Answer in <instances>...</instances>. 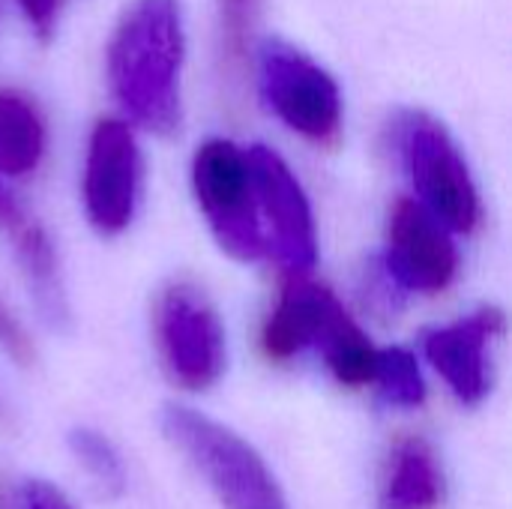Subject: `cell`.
<instances>
[{
	"label": "cell",
	"mask_w": 512,
	"mask_h": 509,
	"mask_svg": "<svg viewBox=\"0 0 512 509\" xmlns=\"http://www.w3.org/2000/svg\"><path fill=\"white\" fill-rule=\"evenodd\" d=\"M258 12H261V0H219L222 57L234 69L243 66L249 51H252L255 27H258Z\"/></svg>",
	"instance_id": "18"
},
{
	"label": "cell",
	"mask_w": 512,
	"mask_h": 509,
	"mask_svg": "<svg viewBox=\"0 0 512 509\" xmlns=\"http://www.w3.org/2000/svg\"><path fill=\"white\" fill-rule=\"evenodd\" d=\"M0 231L12 240L15 258L24 270V279L39 303V309L51 321L66 318V297H63V282H60V264L54 243L48 231L24 213V207L6 192L0 183Z\"/></svg>",
	"instance_id": "13"
},
{
	"label": "cell",
	"mask_w": 512,
	"mask_h": 509,
	"mask_svg": "<svg viewBox=\"0 0 512 509\" xmlns=\"http://www.w3.org/2000/svg\"><path fill=\"white\" fill-rule=\"evenodd\" d=\"M372 384L396 408H420L426 402V381L417 366V357L408 348L378 351Z\"/></svg>",
	"instance_id": "17"
},
{
	"label": "cell",
	"mask_w": 512,
	"mask_h": 509,
	"mask_svg": "<svg viewBox=\"0 0 512 509\" xmlns=\"http://www.w3.org/2000/svg\"><path fill=\"white\" fill-rule=\"evenodd\" d=\"M21 492H24V509H75L63 492H57L54 486H48L42 480L21 486Z\"/></svg>",
	"instance_id": "20"
},
{
	"label": "cell",
	"mask_w": 512,
	"mask_h": 509,
	"mask_svg": "<svg viewBox=\"0 0 512 509\" xmlns=\"http://www.w3.org/2000/svg\"><path fill=\"white\" fill-rule=\"evenodd\" d=\"M159 426L225 509H291L276 474L234 429L186 405H165Z\"/></svg>",
	"instance_id": "2"
},
{
	"label": "cell",
	"mask_w": 512,
	"mask_h": 509,
	"mask_svg": "<svg viewBox=\"0 0 512 509\" xmlns=\"http://www.w3.org/2000/svg\"><path fill=\"white\" fill-rule=\"evenodd\" d=\"M258 81L273 114L312 144L333 147L342 138V96L336 81L303 51L270 39L258 51Z\"/></svg>",
	"instance_id": "6"
},
{
	"label": "cell",
	"mask_w": 512,
	"mask_h": 509,
	"mask_svg": "<svg viewBox=\"0 0 512 509\" xmlns=\"http://www.w3.org/2000/svg\"><path fill=\"white\" fill-rule=\"evenodd\" d=\"M345 306L327 288L309 276H288L273 312L261 327V348L267 360L288 363L306 348H318Z\"/></svg>",
	"instance_id": "11"
},
{
	"label": "cell",
	"mask_w": 512,
	"mask_h": 509,
	"mask_svg": "<svg viewBox=\"0 0 512 509\" xmlns=\"http://www.w3.org/2000/svg\"><path fill=\"white\" fill-rule=\"evenodd\" d=\"M384 270L390 285L414 294H444L459 276V249L450 231L417 201L399 198L387 222Z\"/></svg>",
	"instance_id": "9"
},
{
	"label": "cell",
	"mask_w": 512,
	"mask_h": 509,
	"mask_svg": "<svg viewBox=\"0 0 512 509\" xmlns=\"http://www.w3.org/2000/svg\"><path fill=\"white\" fill-rule=\"evenodd\" d=\"M0 509H24V492L6 471H0Z\"/></svg>",
	"instance_id": "22"
},
{
	"label": "cell",
	"mask_w": 512,
	"mask_h": 509,
	"mask_svg": "<svg viewBox=\"0 0 512 509\" xmlns=\"http://www.w3.org/2000/svg\"><path fill=\"white\" fill-rule=\"evenodd\" d=\"M141 150L123 120L105 117L93 126L84 162V210L90 225L105 234H123L138 210Z\"/></svg>",
	"instance_id": "8"
},
{
	"label": "cell",
	"mask_w": 512,
	"mask_h": 509,
	"mask_svg": "<svg viewBox=\"0 0 512 509\" xmlns=\"http://www.w3.org/2000/svg\"><path fill=\"white\" fill-rule=\"evenodd\" d=\"M447 477L438 450L423 435H402L390 444L381 477L378 509H444Z\"/></svg>",
	"instance_id": "12"
},
{
	"label": "cell",
	"mask_w": 512,
	"mask_h": 509,
	"mask_svg": "<svg viewBox=\"0 0 512 509\" xmlns=\"http://www.w3.org/2000/svg\"><path fill=\"white\" fill-rule=\"evenodd\" d=\"M507 318L483 306L453 324L423 333V354L462 405H480L492 390V345L504 336Z\"/></svg>",
	"instance_id": "10"
},
{
	"label": "cell",
	"mask_w": 512,
	"mask_h": 509,
	"mask_svg": "<svg viewBox=\"0 0 512 509\" xmlns=\"http://www.w3.org/2000/svg\"><path fill=\"white\" fill-rule=\"evenodd\" d=\"M153 342L165 375L189 393L210 390L228 360L219 309L189 279H171L153 300Z\"/></svg>",
	"instance_id": "3"
},
{
	"label": "cell",
	"mask_w": 512,
	"mask_h": 509,
	"mask_svg": "<svg viewBox=\"0 0 512 509\" xmlns=\"http://www.w3.org/2000/svg\"><path fill=\"white\" fill-rule=\"evenodd\" d=\"M69 450L75 456V462L87 471V477L93 480V486L108 495L117 498L126 492V465L123 456L117 453V447L96 429H72L69 432Z\"/></svg>",
	"instance_id": "16"
},
{
	"label": "cell",
	"mask_w": 512,
	"mask_h": 509,
	"mask_svg": "<svg viewBox=\"0 0 512 509\" xmlns=\"http://www.w3.org/2000/svg\"><path fill=\"white\" fill-rule=\"evenodd\" d=\"M0 426H3V429H12V411H9V405L3 402V396H0Z\"/></svg>",
	"instance_id": "23"
},
{
	"label": "cell",
	"mask_w": 512,
	"mask_h": 509,
	"mask_svg": "<svg viewBox=\"0 0 512 509\" xmlns=\"http://www.w3.org/2000/svg\"><path fill=\"white\" fill-rule=\"evenodd\" d=\"M45 156V123L36 105L15 93L0 90V174L30 177Z\"/></svg>",
	"instance_id": "14"
},
{
	"label": "cell",
	"mask_w": 512,
	"mask_h": 509,
	"mask_svg": "<svg viewBox=\"0 0 512 509\" xmlns=\"http://www.w3.org/2000/svg\"><path fill=\"white\" fill-rule=\"evenodd\" d=\"M396 141L420 195L417 204L447 231L474 234L483 222V204L450 132L435 117L408 111L396 120Z\"/></svg>",
	"instance_id": "4"
},
{
	"label": "cell",
	"mask_w": 512,
	"mask_h": 509,
	"mask_svg": "<svg viewBox=\"0 0 512 509\" xmlns=\"http://www.w3.org/2000/svg\"><path fill=\"white\" fill-rule=\"evenodd\" d=\"M180 66V3L135 0L108 42V81L120 108L147 132L171 135L180 126Z\"/></svg>",
	"instance_id": "1"
},
{
	"label": "cell",
	"mask_w": 512,
	"mask_h": 509,
	"mask_svg": "<svg viewBox=\"0 0 512 509\" xmlns=\"http://www.w3.org/2000/svg\"><path fill=\"white\" fill-rule=\"evenodd\" d=\"M324 366L330 369V375L351 390L369 387L375 378V363H378V348L369 342V336L360 330V324L342 312L339 321L330 327V333L321 339L318 345Z\"/></svg>",
	"instance_id": "15"
},
{
	"label": "cell",
	"mask_w": 512,
	"mask_h": 509,
	"mask_svg": "<svg viewBox=\"0 0 512 509\" xmlns=\"http://www.w3.org/2000/svg\"><path fill=\"white\" fill-rule=\"evenodd\" d=\"M18 6H21V12L27 15L30 27H33L42 39H48L51 30H54V21H57L60 0H18Z\"/></svg>",
	"instance_id": "21"
},
{
	"label": "cell",
	"mask_w": 512,
	"mask_h": 509,
	"mask_svg": "<svg viewBox=\"0 0 512 509\" xmlns=\"http://www.w3.org/2000/svg\"><path fill=\"white\" fill-rule=\"evenodd\" d=\"M192 189L213 237L231 258L258 261L267 255L246 150L225 138L204 141L192 159Z\"/></svg>",
	"instance_id": "5"
},
{
	"label": "cell",
	"mask_w": 512,
	"mask_h": 509,
	"mask_svg": "<svg viewBox=\"0 0 512 509\" xmlns=\"http://www.w3.org/2000/svg\"><path fill=\"white\" fill-rule=\"evenodd\" d=\"M246 159L267 252L276 255L291 276H306L318 261V231L300 180L288 162L264 144L249 147Z\"/></svg>",
	"instance_id": "7"
},
{
	"label": "cell",
	"mask_w": 512,
	"mask_h": 509,
	"mask_svg": "<svg viewBox=\"0 0 512 509\" xmlns=\"http://www.w3.org/2000/svg\"><path fill=\"white\" fill-rule=\"evenodd\" d=\"M0 351L12 357L18 366H33L36 363V345L27 327L15 318V312L0 300Z\"/></svg>",
	"instance_id": "19"
}]
</instances>
